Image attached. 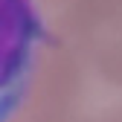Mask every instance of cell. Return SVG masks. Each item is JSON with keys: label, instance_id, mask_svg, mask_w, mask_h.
Masks as SVG:
<instances>
[{"label": "cell", "instance_id": "cell-2", "mask_svg": "<svg viewBox=\"0 0 122 122\" xmlns=\"http://www.w3.org/2000/svg\"><path fill=\"white\" fill-rule=\"evenodd\" d=\"M38 29L122 90V0H29Z\"/></svg>", "mask_w": 122, "mask_h": 122}, {"label": "cell", "instance_id": "cell-1", "mask_svg": "<svg viewBox=\"0 0 122 122\" xmlns=\"http://www.w3.org/2000/svg\"><path fill=\"white\" fill-rule=\"evenodd\" d=\"M9 122H122V90L41 32L23 99Z\"/></svg>", "mask_w": 122, "mask_h": 122}, {"label": "cell", "instance_id": "cell-3", "mask_svg": "<svg viewBox=\"0 0 122 122\" xmlns=\"http://www.w3.org/2000/svg\"><path fill=\"white\" fill-rule=\"evenodd\" d=\"M38 35L29 0H0V122H9L23 99Z\"/></svg>", "mask_w": 122, "mask_h": 122}]
</instances>
